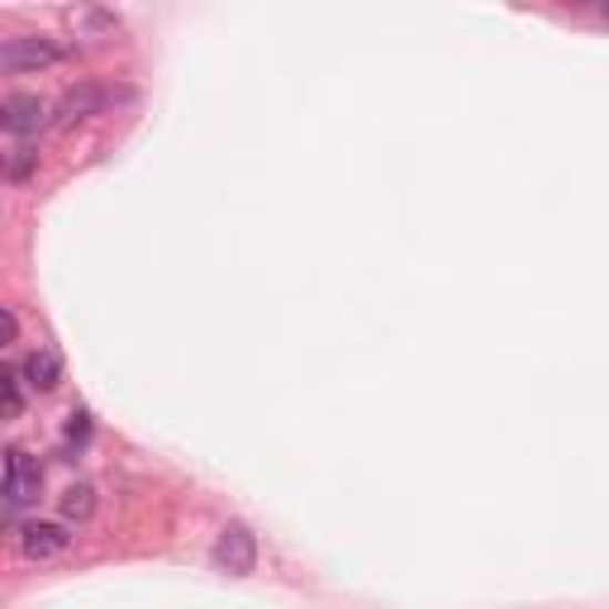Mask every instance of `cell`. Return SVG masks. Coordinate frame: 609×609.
Returning a JSON list of instances; mask_svg holds the SVG:
<instances>
[{
	"mask_svg": "<svg viewBox=\"0 0 609 609\" xmlns=\"http://www.w3.org/2000/svg\"><path fill=\"white\" fill-rule=\"evenodd\" d=\"M39 486H43V467L29 453H20V447H10L6 453V519L10 524L29 500H39Z\"/></svg>",
	"mask_w": 609,
	"mask_h": 609,
	"instance_id": "cell-1",
	"label": "cell"
},
{
	"mask_svg": "<svg viewBox=\"0 0 609 609\" xmlns=\"http://www.w3.org/2000/svg\"><path fill=\"white\" fill-rule=\"evenodd\" d=\"M215 567L229 576H252L258 567V538L248 524H224V534L215 543Z\"/></svg>",
	"mask_w": 609,
	"mask_h": 609,
	"instance_id": "cell-2",
	"label": "cell"
},
{
	"mask_svg": "<svg viewBox=\"0 0 609 609\" xmlns=\"http://www.w3.org/2000/svg\"><path fill=\"white\" fill-rule=\"evenodd\" d=\"M72 548V528L68 524H53V519H34L20 528V553L29 562H53Z\"/></svg>",
	"mask_w": 609,
	"mask_h": 609,
	"instance_id": "cell-3",
	"label": "cell"
},
{
	"mask_svg": "<svg viewBox=\"0 0 609 609\" xmlns=\"http://www.w3.org/2000/svg\"><path fill=\"white\" fill-rule=\"evenodd\" d=\"M110 101H115V91L86 82V86H76V91H68L58 101V120L53 124H58V130H72V124H82L91 115H101V110H110Z\"/></svg>",
	"mask_w": 609,
	"mask_h": 609,
	"instance_id": "cell-4",
	"label": "cell"
},
{
	"mask_svg": "<svg viewBox=\"0 0 609 609\" xmlns=\"http://www.w3.org/2000/svg\"><path fill=\"white\" fill-rule=\"evenodd\" d=\"M62 48L53 39H6L0 48V68L6 72H29V68H53Z\"/></svg>",
	"mask_w": 609,
	"mask_h": 609,
	"instance_id": "cell-5",
	"label": "cell"
},
{
	"mask_svg": "<svg viewBox=\"0 0 609 609\" xmlns=\"http://www.w3.org/2000/svg\"><path fill=\"white\" fill-rule=\"evenodd\" d=\"M0 124H6V134L14 138H29V134H39L43 124H48V110L39 95H6V105H0Z\"/></svg>",
	"mask_w": 609,
	"mask_h": 609,
	"instance_id": "cell-6",
	"label": "cell"
},
{
	"mask_svg": "<svg viewBox=\"0 0 609 609\" xmlns=\"http://www.w3.org/2000/svg\"><path fill=\"white\" fill-rule=\"evenodd\" d=\"M20 372H24V381H29L34 391H53L58 381H62V358H58L53 348H34V352L24 358Z\"/></svg>",
	"mask_w": 609,
	"mask_h": 609,
	"instance_id": "cell-7",
	"label": "cell"
},
{
	"mask_svg": "<svg viewBox=\"0 0 609 609\" xmlns=\"http://www.w3.org/2000/svg\"><path fill=\"white\" fill-rule=\"evenodd\" d=\"M91 515H95V491L91 486H68V491H62V519L86 524Z\"/></svg>",
	"mask_w": 609,
	"mask_h": 609,
	"instance_id": "cell-8",
	"label": "cell"
},
{
	"mask_svg": "<svg viewBox=\"0 0 609 609\" xmlns=\"http://www.w3.org/2000/svg\"><path fill=\"white\" fill-rule=\"evenodd\" d=\"M0 386H6V420H20V410H24V372H14V367H6Z\"/></svg>",
	"mask_w": 609,
	"mask_h": 609,
	"instance_id": "cell-9",
	"label": "cell"
},
{
	"mask_svg": "<svg viewBox=\"0 0 609 609\" xmlns=\"http://www.w3.org/2000/svg\"><path fill=\"white\" fill-rule=\"evenodd\" d=\"M39 163V153L34 148H14V157H10V182H24V176H29V167H34Z\"/></svg>",
	"mask_w": 609,
	"mask_h": 609,
	"instance_id": "cell-10",
	"label": "cell"
},
{
	"mask_svg": "<svg viewBox=\"0 0 609 609\" xmlns=\"http://www.w3.org/2000/svg\"><path fill=\"white\" fill-rule=\"evenodd\" d=\"M68 438H72V443H86V438H91V414H86V410H76V414H72Z\"/></svg>",
	"mask_w": 609,
	"mask_h": 609,
	"instance_id": "cell-11",
	"label": "cell"
}]
</instances>
